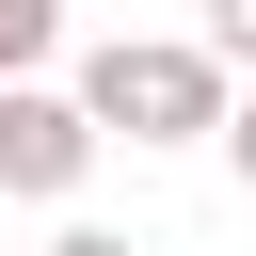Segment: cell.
Listing matches in <instances>:
<instances>
[{
  "label": "cell",
  "mask_w": 256,
  "mask_h": 256,
  "mask_svg": "<svg viewBox=\"0 0 256 256\" xmlns=\"http://www.w3.org/2000/svg\"><path fill=\"white\" fill-rule=\"evenodd\" d=\"M208 48L240 64V48H256V0H208Z\"/></svg>",
  "instance_id": "277c9868"
},
{
  "label": "cell",
  "mask_w": 256,
  "mask_h": 256,
  "mask_svg": "<svg viewBox=\"0 0 256 256\" xmlns=\"http://www.w3.org/2000/svg\"><path fill=\"white\" fill-rule=\"evenodd\" d=\"M80 128L96 144H208L224 128V48L208 32H112V48H80Z\"/></svg>",
  "instance_id": "6da1fadb"
},
{
  "label": "cell",
  "mask_w": 256,
  "mask_h": 256,
  "mask_svg": "<svg viewBox=\"0 0 256 256\" xmlns=\"http://www.w3.org/2000/svg\"><path fill=\"white\" fill-rule=\"evenodd\" d=\"M80 176H96V128H80V96H64L48 64H16V80H0V192L64 208Z\"/></svg>",
  "instance_id": "7a4b0ae2"
},
{
  "label": "cell",
  "mask_w": 256,
  "mask_h": 256,
  "mask_svg": "<svg viewBox=\"0 0 256 256\" xmlns=\"http://www.w3.org/2000/svg\"><path fill=\"white\" fill-rule=\"evenodd\" d=\"M48 256H128V240H112V224H64V240H48Z\"/></svg>",
  "instance_id": "5b68a950"
},
{
  "label": "cell",
  "mask_w": 256,
  "mask_h": 256,
  "mask_svg": "<svg viewBox=\"0 0 256 256\" xmlns=\"http://www.w3.org/2000/svg\"><path fill=\"white\" fill-rule=\"evenodd\" d=\"M48 48H64V0H0V80L48 64Z\"/></svg>",
  "instance_id": "3957f363"
}]
</instances>
